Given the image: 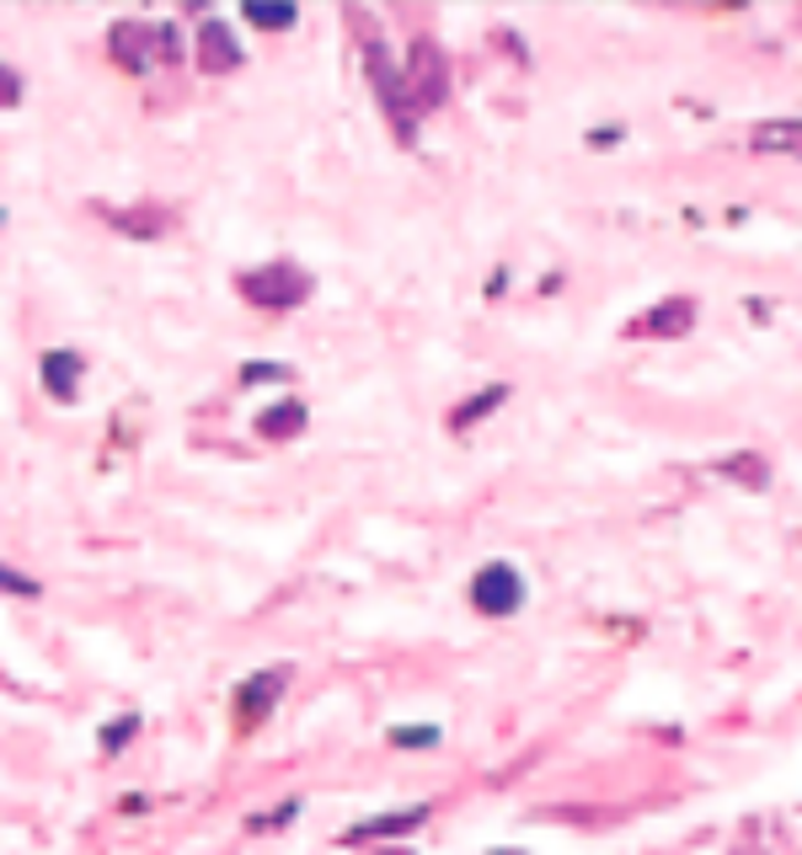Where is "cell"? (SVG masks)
<instances>
[{
	"label": "cell",
	"instance_id": "cell-1",
	"mask_svg": "<svg viewBox=\"0 0 802 855\" xmlns=\"http://www.w3.org/2000/svg\"><path fill=\"white\" fill-rule=\"evenodd\" d=\"M444 92H450V64H444V54L433 49V38H418L412 54H407V96H412L418 107H439Z\"/></svg>",
	"mask_w": 802,
	"mask_h": 855
},
{
	"label": "cell",
	"instance_id": "cell-2",
	"mask_svg": "<svg viewBox=\"0 0 802 855\" xmlns=\"http://www.w3.org/2000/svg\"><path fill=\"white\" fill-rule=\"evenodd\" d=\"M471 599H476V610H482V615H514V610H520V599H525V583H520V573H514V567L493 562V567H482V573H476V583H471Z\"/></svg>",
	"mask_w": 802,
	"mask_h": 855
},
{
	"label": "cell",
	"instance_id": "cell-3",
	"mask_svg": "<svg viewBox=\"0 0 802 855\" xmlns=\"http://www.w3.org/2000/svg\"><path fill=\"white\" fill-rule=\"evenodd\" d=\"M247 295L257 300V306H295V300L306 295V274H300V268H289V262L263 268V274L247 278Z\"/></svg>",
	"mask_w": 802,
	"mask_h": 855
},
{
	"label": "cell",
	"instance_id": "cell-4",
	"mask_svg": "<svg viewBox=\"0 0 802 855\" xmlns=\"http://www.w3.org/2000/svg\"><path fill=\"white\" fill-rule=\"evenodd\" d=\"M754 151L765 155H802V119H771L754 128Z\"/></svg>",
	"mask_w": 802,
	"mask_h": 855
},
{
	"label": "cell",
	"instance_id": "cell-5",
	"mask_svg": "<svg viewBox=\"0 0 802 855\" xmlns=\"http://www.w3.org/2000/svg\"><path fill=\"white\" fill-rule=\"evenodd\" d=\"M198 43H204V49H198V60H204V70H230V64L241 60V49L230 43V32H225V22H209Z\"/></svg>",
	"mask_w": 802,
	"mask_h": 855
},
{
	"label": "cell",
	"instance_id": "cell-6",
	"mask_svg": "<svg viewBox=\"0 0 802 855\" xmlns=\"http://www.w3.org/2000/svg\"><path fill=\"white\" fill-rule=\"evenodd\" d=\"M300 423H306V406H295V401H289V406H274V412H263V418H257V428H263L268 439H289V433H300Z\"/></svg>",
	"mask_w": 802,
	"mask_h": 855
},
{
	"label": "cell",
	"instance_id": "cell-7",
	"mask_svg": "<svg viewBox=\"0 0 802 855\" xmlns=\"http://www.w3.org/2000/svg\"><path fill=\"white\" fill-rule=\"evenodd\" d=\"M717 471L733 476V482H743V487H765V482H771V471H765V460L760 455H733V460H722Z\"/></svg>",
	"mask_w": 802,
	"mask_h": 855
},
{
	"label": "cell",
	"instance_id": "cell-8",
	"mask_svg": "<svg viewBox=\"0 0 802 855\" xmlns=\"http://www.w3.org/2000/svg\"><path fill=\"white\" fill-rule=\"evenodd\" d=\"M278 684H284V679H278V673H257V679H251V690H241V717H263V705L268 701H278Z\"/></svg>",
	"mask_w": 802,
	"mask_h": 855
},
{
	"label": "cell",
	"instance_id": "cell-9",
	"mask_svg": "<svg viewBox=\"0 0 802 855\" xmlns=\"http://www.w3.org/2000/svg\"><path fill=\"white\" fill-rule=\"evenodd\" d=\"M642 327H648V332H685V327H690V300H679V306H675V300H669V306H658Z\"/></svg>",
	"mask_w": 802,
	"mask_h": 855
},
{
	"label": "cell",
	"instance_id": "cell-10",
	"mask_svg": "<svg viewBox=\"0 0 802 855\" xmlns=\"http://www.w3.org/2000/svg\"><path fill=\"white\" fill-rule=\"evenodd\" d=\"M75 353H49V359H43V374H49V391H60V396H70V391H75V385H70V380H75Z\"/></svg>",
	"mask_w": 802,
	"mask_h": 855
},
{
	"label": "cell",
	"instance_id": "cell-11",
	"mask_svg": "<svg viewBox=\"0 0 802 855\" xmlns=\"http://www.w3.org/2000/svg\"><path fill=\"white\" fill-rule=\"evenodd\" d=\"M423 824V807H412V813H397V818H380V824H359L348 839H370V834H397V828H418Z\"/></svg>",
	"mask_w": 802,
	"mask_h": 855
},
{
	"label": "cell",
	"instance_id": "cell-12",
	"mask_svg": "<svg viewBox=\"0 0 802 855\" xmlns=\"http://www.w3.org/2000/svg\"><path fill=\"white\" fill-rule=\"evenodd\" d=\"M247 17L257 22V28H289V22H295L289 6H247Z\"/></svg>",
	"mask_w": 802,
	"mask_h": 855
},
{
	"label": "cell",
	"instance_id": "cell-13",
	"mask_svg": "<svg viewBox=\"0 0 802 855\" xmlns=\"http://www.w3.org/2000/svg\"><path fill=\"white\" fill-rule=\"evenodd\" d=\"M497 401H503V385H493L487 396H476V401H471V406H465V412H455V428H465V423H471V418H482V412H493Z\"/></svg>",
	"mask_w": 802,
	"mask_h": 855
},
{
	"label": "cell",
	"instance_id": "cell-14",
	"mask_svg": "<svg viewBox=\"0 0 802 855\" xmlns=\"http://www.w3.org/2000/svg\"><path fill=\"white\" fill-rule=\"evenodd\" d=\"M433 728H397V743H407V749H412V743H418V749H423V743H433Z\"/></svg>",
	"mask_w": 802,
	"mask_h": 855
},
{
	"label": "cell",
	"instance_id": "cell-15",
	"mask_svg": "<svg viewBox=\"0 0 802 855\" xmlns=\"http://www.w3.org/2000/svg\"><path fill=\"white\" fill-rule=\"evenodd\" d=\"M134 728H140L134 717H124V722H113V733H107V749H124L128 738H134Z\"/></svg>",
	"mask_w": 802,
	"mask_h": 855
},
{
	"label": "cell",
	"instance_id": "cell-16",
	"mask_svg": "<svg viewBox=\"0 0 802 855\" xmlns=\"http://www.w3.org/2000/svg\"><path fill=\"white\" fill-rule=\"evenodd\" d=\"M17 96H22V81H17L11 70H0V107H6V102H17Z\"/></svg>",
	"mask_w": 802,
	"mask_h": 855
},
{
	"label": "cell",
	"instance_id": "cell-17",
	"mask_svg": "<svg viewBox=\"0 0 802 855\" xmlns=\"http://www.w3.org/2000/svg\"><path fill=\"white\" fill-rule=\"evenodd\" d=\"M385 855H407V851H385Z\"/></svg>",
	"mask_w": 802,
	"mask_h": 855
}]
</instances>
